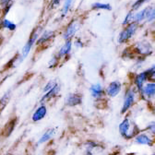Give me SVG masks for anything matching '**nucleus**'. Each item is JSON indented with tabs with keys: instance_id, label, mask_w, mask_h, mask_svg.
<instances>
[{
	"instance_id": "obj_1",
	"label": "nucleus",
	"mask_w": 155,
	"mask_h": 155,
	"mask_svg": "<svg viewBox=\"0 0 155 155\" xmlns=\"http://www.w3.org/2000/svg\"><path fill=\"white\" fill-rule=\"evenodd\" d=\"M140 131H141V128L127 114H125V117L118 125V132L121 138L126 140H132Z\"/></svg>"
},
{
	"instance_id": "obj_2",
	"label": "nucleus",
	"mask_w": 155,
	"mask_h": 155,
	"mask_svg": "<svg viewBox=\"0 0 155 155\" xmlns=\"http://www.w3.org/2000/svg\"><path fill=\"white\" fill-rule=\"evenodd\" d=\"M139 100H140L139 91L131 84L124 91L122 105H121V109H120L121 114H128L129 111L135 106V104H137Z\"/></svg>"
},
{
	"instance_id": "obj_3",
	"label": "nucleus",
	"mask_w": 155,
	"mask_h": 155,
	"mask_svg": "<svg viewBox=\"0 0 155 155\" xmlns=\"http://www.w3.org/2000/svg\"><path fill=\"white\" fill-rule=\"evenodd\" d=\"M154 18L155 11L153 6H146L137 11H134V22L140 26L142 24L153 23Z\"/></svg>"
},
{
	"instance_id": "obj_4",
	"label": "nucleus",
	"mask_w": 155,
	"mask_h": 155,
	"mask_svg": "<svg viewBox=\"0 0 155 155\" xmlns=\"http://www.w3.org/2000/svg\"><path fill=\"white\" fill-rule=\"evenodd\" d=\"M140 26L135 22H132L127 26H124L117 35V43L119 45H128L134 37L137 35Z\"/></svg>"
},
{
	"instance_id": "obj_5",
	"label": "nucleus",
	"mask_w": 155,
	"mask_h": 155,
	"mask_svg": "<svg viewBox=\"0 0 155 155\" xmlns=\"http://www.w3.org/2000/svg\"><path fill=\"white\" fill-rule=\"evenodd\" d=\"M131 48L135 54L137 56H143V57H149L153 54V45L152 44L147 40V39H141V40L136 41L131 44Z\"/></svg>"
},
{
	"instance_id": "obj_6",
	"label": "nucleus",
	"mask_w": 155,
	"mask_h": 155,
	"mask_svg": "<svg viewBox=\"0 0 155 155\" xmlns=\"http://www.w3.org/2000/svg\"><path fill=\"white\" fill-rule=\"evenodd\" d=\"M43 31H44V28L41 25L36 26L31 31V34H30V36L28 38L26 44L23 45V47H22V49L21 51V54H19L23 60L30 54L31 51L32 50V48H33V46H34V45H35V43L37 41L38 37L40 36V34L42 33Z\"/></svg>"
},
{
	"instance_id": "obj_7",
	"label": "nucleus",
	"mask_w": 155,
	"mask_h": 155,
	"mask_svg": "<svg viewBox=\"0 0 155 155\" xmlns=\"http://www.w3.org/2000/svg\"><path fill=\"white\" fill-rule=\"evenodd\" d=\"M81 27V21L79 18H73L66 25L62 31V38L64 41L67 40H73L77 33L79 32Z\"/></svg>"
},
{
	"instance_id": "obj_8",
	"label": "nucleus",
	"mask_w": 155,
	"mask_h": 155,
	"mask_svg": "<svg viewBox=\"0 0 155 155\" xmlns=\"http://www.w3.org/2000/svg\"><path fill=\"white\" fill-rule=\"evenodd\" d=\"M140 100L150 104L154 101L155 97V81H148L146 82L142 88L139 91Z\"/></svg>"
},
{
	"instance_id": "obj_9",
	"label": "nucleus",
	"mask_w": 155,
	"mask_h": 155,
	"mask_svg": "<svg viewBox=\"0 0 155 155\" xmlns=\"http://www.w3.org/2000/svg\"><path fill=\"white\" fill-rule=\"evenodd\" d=\"M122 91H123V84L120 81L118 80L112 81L104 88L105 97H107L109 99L116 98L122 92Z\"/></svg>"
},
{
	"instance_id": "obj_10",
	"label": "nucleus",
	"mask_w": 155,
	"mask_h": 155,
	"mask_svg": "<svg viewBox=\"0 0 155 155\" xmlns=\"http://www.w3.org/2000/svg\"><path fill=\"white\" fill-rule=\"evenodd\" d=\"M132 140L135 144L140 146L152 147L154 145V136L150 135L145 130H141L135 136Z\"/></svg>"
},
{
	"instance_id": "obj_11",
	"label": "nucleus",
	"mask_w": 155,
	"mask_h": 155,
	"mask_svg": "<svg viewBox=\"0 0 155 155\" xmlns=\"http://www.w3.org/2000/svg\"><path fill=\"white\" fill-rule=\"evenodd\" d=\"M56 37V31L53 30H45L42 31L40 36L38 37L37 41L35 43L37 47L41 46H45L49 45L52 41L54 40V38Z\"/></svg>"
},
{
	"instance_id": "obj_12",
	"label": "nucleus",
	"mask_w": 155,
	"mask_h": 155,
	"mask_svg": "<svg viewBox=\"0 0 155 155\" xmlns=\"http://www.w3.org/2000/svg\"><path fill=\"white\" fill-rule=\"evenodd\" d=\"M89 91L90 94L92 98L97 101V102H100V101H104L105 98V92H104V87L103 86L102 83L100 82H95L92 83L90 88H89Z\"/></svg>"
},
{
	"instance_id": "obj_13",
	"label": "nucleus",
	"mask_w": 155,
	"mask_h": 155,
	"mask_svg": "<svg viewBox=\"0 0 155 155\" xmlns=\"http://www.w3.org/2000/svg\"><path fill=\"white\" fill-rule=\"evenodd\" d=\"M48 114V108L45 104H40L32 112L31 120L33 123H39L43 121Z\"/></svg>"
},
{
	"instance_id": "obj_14",
	"label": "nucleus",
	"mask_w": 155,
	"mask_h": 155,
	"mask_svg": "<svg viewBox=\"0 0 155 155\" xmlns=\"http://www.w3.org/2000/svg\"><path fill=\"white\" fill-rule=\"evenodd\" d=\"M83 103V96L79 92H70L65 98V104L67 107L74 108L81 105Z\"/></svg>"
},
{
	"instance_id": "obj_15",
	"label": "nucleus",
	"mask_w": 155,
	"mask_h": 155,
	"mask_svg": "<svg viewBox=\"0 0 155 155\" xmlns=\"http://www.w3.org/2000/svg\"><path fill=\"white\" fill-rule=\"evenodd\" d=\"M60 91H61V86H60V84H59V83H56V84H55L52 89H50L48 91L43 93L42 97L40 98V100H39V103H40V104H46L48 102H50V101H52L53 99H54L55 97H56L58 94H59Z\"/></svg>"
},
{
	"instance_id": "obj_16",
	"label": "nucleus",
	"mask_w": 155,
	"mask_h": 155,
	"mask_svg": "<svg viewBox=\"0 0 155 155\" xmlns=\"http://www.w3.org/2000/svg\"><path fill=\"white\" fill-rule=\"evenodd\" d=\"M148 81H149V78H148L146 70H141V71H139L134 75L132 85L139 91L142 88V86Z\"/></svg>"
},
{
	"instance_id": "obj_17",
	"label": "nucleus",
	"mask_w": 155,
	"mask_h": 155,
	"mask_svg": "<svg viewBox=\"0 0 155 155\" xmlns=\"http://www.w3.org/2000/svg\"><path fill=\"white\" fill-rule=\"evenodd\" d=\"M73 49V44H72V40H67L64 41V44L61 45V47L58 49V51L56 52L55 55L59 58L60 60L66 59V58L70 55L71 52Z\"/></svg>"
},
{
	"instance_id": "obj_18",
	"label": "nucleus",
	"mask_w": 155,
	"mask_h": 155,
	"mask_svg": "<svg viewBox=\"0 0 155 155\" xmlns=\"http://www.w3.org/2000/svg\"><path fill=\"white\" fill-rule=\"evenodd\" d=\"M55 135V128L54 127H50L47 128L42 135L41 137L39 138V140L36 142V146H41L43 144L47 143L48 141H50Z\"/></svg>"
},
{
	"instance_id": "obj_19",
	"label": "nucleus",
	"mask_w": 155,
	"mask_h": 155,
	"mask_svg": "<svg viewBox=\"0 0 155 155\" xmlns=\"http://www.w3.org/2000/svg\"><path fill=\"white\" fill-rule=\"evenodd\" d=\"M74 5V0H64L61 9H60V15L59 19H64L68 17L69 12L71 11Z\"/></svg>"
},
{
	"instance_id": "obj_20",
	"label": "nucleus",
	"mask_w": 155,
	"mask_h": 155,
	"mask_svg": "<svg viewBox=\"0 0 155 155\" xmlns=\"http://www.w3.org/2000/svg\"><path fill=\"white\" fill-rule=\"evenodd\" d=\"M84 148H85V151H91V152H94V150H104V147L98 141L92 140H88L87 141H85Z\"/></svg>"
},
{
	"instance_id": "obj_21",
	"label": "nucleus",
	"mask_w": 155,
	"mask_h": 155,
	"mask_svg": "<svg viewBox=\"0 0 155 155\" xmlns=\"http://www.w3.org/2000/svg\"><path fill=\"white\" fill-rule=\"evenodd\" d=\"M91 9L92 10H104V11H111L112 10V5L109 3H104V2H94L91 5Z\"/></svg>"
},
{
	"instance_id": "obj_22",
	"label": "nucleus",
	"mask_w": 155,
	"mask_h": 155,
	"mask_svg": "<svg viewBox=\"0 0 155 155\" xmlns=\"http://www.w3.org/2000/svg\"><path fill=\"white\" fill-rule=\"evenodd\" d=\"M136 56H137V55L135 54V53L133 52L130 45L127 46V47H125L124 50L122 51V54H121V57L123 58L124 60H127V61L134 60L136 58Z\"/></svg>"
},
{
	"instance_id": "obj_23",
	"label": "nucleus",
	"mask_w": 155,
	"mask_h": 155,
	"mask_svg": "<svg viewBox=\"0 0 155 155\" xmlns=\"http://www.w3.org/2000/svg\"><path fill=\"white\" fill-rule=\"evenodd\" d=\"M2 27H3V30H7L8 31L13 32L17 29V24L14 21H10V19H8L7 18H3V19H2Z\"/></svg>"
},
{
	"instance_id": "obj_24",
	"label": "nucleus",
	"mask_w": 155,
	"mask_h": 155,
	"mask_svg": "<svg viewBox=\"0 0 155 155\" xmlns=\"http://www.w3.org/2000/svg\"><path fill=\"white\" fill-rule=\"evenodd\" d=\"M150 0H135L130 7V10L137 11V10L140 9L141 8H143L146 4L150 3Z\"/></svg>"
},
{
	"instance_id": "obj_25",
	"label": "nucleus",
	"mask_w": 155,
	"mask_h": 155,
	"mask_svg": "<svg viewBox=\"0 0 155 155\" xmlns=\"http://www.w3.org/2000/svg\"><path fill=\"white\" fill-rule=\"evenodd\" d=\"M132 22H134V11L129 10L126 14V16L124 17V18H123L122 25L124 27V26H127V25H128V24H130Z\"/></svg>"
},
{
	"instance_id": "obj_26",
	"label": "nucleus",
	"mask_w": 155,
	"mask_h": 155,
	"mask_svg": "<svg viewBox=\"0 0 155 155\" xmlns=\"http://www.w3.org/2000/svg\"><path fill=\"white\" fill-rule=\"evenodd\" d=\"M62 1H63V0H49L48 6H47L48 10L53 11V10L57 9L58 8L60 7V5H61Z\"/></svg>"
},
{
	"instance_id": "obj_27",
	"label": "nucleus",
	"mask_w": 155,
	"mask_h": 155,
	"mask_svg": "<svg viewBox=\"0 0 155 155\" xmlns=\"http://www.w3.org/2000/svg\"><path fill=\"white\" fill-rule=\"evenodd\" d=\"M149 78V81H155V66L152 64L150 67L145 69Z\"/></svg>"
},
{
	"instance_id": "obj_28",
	"label": "nucleus",
	"mask_w": 155,
	"mask_h": 155,
	"mask_svg": "<svg viewBox=\"0 0 155 155\" xmlns=\"http://www.w3.org/2000/svg\"><path fill=\"white\" fill-rule=\"evenodd\" d=\"M60 59L58 58L55 54L51 58V59L49 60V62H48V68H51V69H53V68H55L56 67H58V65H59V63H60Z\"/></svg>"
},
{
	"instance_id": "obj_29",
	"label": "nucleus",
	"mask_w": 155,
	"mask_h": 155,
	"mask_svg": "<svg viewBox=\"0 0 155 155\" xmlns=\"http://www.w3.org/2000/svg\"><path fill=\"white\" fill-rule=\"evenodd\" d=\"M144 130L148 133H150L152 136H155V122L154 120H151L150 122H149L146 126V127L144 128Z\"/></svg>"
},
{
	"instance_id": "obj_30",
	"label": "nucleus",
	"mask_w": 155,
	"mask_h": 155,
	"mask_svg": "<svg viewBox=\"0 0 155 155\" xmlns=\"http://www.w3.org/2000/svg\"><path fill=\"white\" fill-rule=\"evenodd\" d=\"M146 60H147V58L146 57H143V56H136V58L134 59L135 65L137 66L138 68L143 67V65L146 63Z\"/></svg>"
},
{
	"instance_id": "obj_31",
	"label": "nucleus",
	"mask_w": 155,
	"mask_h": 155,
	"mask_svg": "<svg viewBox=\"0 0 155 155\" xmlns=\"http://www.w3.org/2000/svg\"><path fill=\"white\" fill-rule=\"evenodd\" d=\"M57 82L54 81V80H51V81H47L45 84V86L43 87V89H42V91H43V93H45V92H46V91H48L50 89H52L55 84H56Z\"/></svg>"
},
{
	"instance_id": "obj_32",
	"label": "nucleus",
	"mask_w": 155,
	"mask_h": 155,
	"mask_svg": "<svg viewBox=\"0 0 155 155\" xmlns=\"http://www.w3.org/2000/svg\"><path fill=\"white\" fill-rule=\"evenodd\" d=\"M72 44L76 48H82L84 46V43L81 37H76L74 40H72Z\"/></svg>"
},
{
	"instance_id": "obj_33",
	"label": "nucleus",
	"mask_w": 155,
	"mask_h": 155,
	"mask_svg": "<svg viewBox=\"0 0 155 155\" xmlns=\"http://www.w3.org/2000/svg\"><path fill=\"white\" fill-rule=\"evenodd\" d=\"M10 95H11V92L8 91L4 95L1 97V99H0V105H6V104L8 103L9 99H10Z\"/></svg>"
},
{
	"instance_id": "obj_34",
	"label": "nucleus",
	"mask_w": 155,
	"mask_h": 155,
	"mask_svg": "<svg viewBox=\"0 0 155 155\" xmlns=\"http://www.w3.org/2000/svg\"><path fill=\"white\" fill-rule=\"evenodd\" d=\"M12 5H13V3H12V4H8V5H6V6L2 7V8H1V16H0V17L6 18V16L8 14V12H9V11H10V9H11Z\"/></svg>"
},
{
	"instance_id": "obj_35",
	"label": "nucleus",
	"mask_w": 155,
	"mask_h": 155,
	"mask_svg": "<svg viewBox=\"0 0 155 155\" xmlns=\"http://www.w3.org/2000/svg\"><path fill=\"white\" fill-rule=\"evenodd\" d=\"M13 3V0H0V7H4L6 5L8 4H12Z\"/></svg>"
},
{
	"instance_id": "obj_36",
	"label": "nucleus",
	"mask_w": 155,
	"mask_h": 155,
	"mask_svg": "<svg viewBox=\"0 0 155 155\" xmlns=\"http://www.w3.org/2000/svg\"><path fill=\"white\" fill-rule=\"evenodd\" d=\"M2 19H3V18L0 17V31L3 30V27H2Z\"/></svg>"
},
{
	"instance_id": "obj_37",
	"label": "nucleus",
	"mask_w": 155,
	"mask_h": 155,
	"mask_svg": "<svg viewBox=\"0 0 155 155\" xmlns=\"http://www.w3.org/2000/svg\"><path fill=\"white\" fill-rule=\"evenodd\" d=\"M84 155H95L94 152H91V151H85Z\"/></svg>"
},
{
	"instance_id": "obj_38",
	"label": "nucleus",
	"mask_w": 155,
	"mask_h": 155,
	"mask_svg": "<svg viewBox=\"0 0 155 155\" xmlns=\"http://www.w3.org/2000/svg\"><path fill=\"white\" fill-rule=\"evenodd\" d=\"M2 44H3V37L0 35V46L2 45Z\"/></svg>"
},
{
	"instance_id": "obj_39",
	"label": "nucleus",
	"mask_w": 155,
	"mask_h": 155,
	"mask_svg": "<svg viewBox=\"0 0 155 155\" xmlns=\"http://www.w3.org/2000/svg\"><path fill=\"white\" fill-rule=\"evenodd\" d=\"M3 155H15V154H13V153H11V152H6V153H4Z\"/></svg>"
},
{
	"instance_id": "obj_40",
	"label": "nucleus",
	"mask_w": 155,
	"mask_h": 155,
	"mask_svg": "<svg viewBox=\"0 0 155 155\" xmlns=\"http://www.w3.org/2000/svg\"><path fill=\"white\" fill-rule=\"evenodd\" d=\"M149 155H155L154 153H151V154H149Z\"/></svg>"
}]
</instances>
